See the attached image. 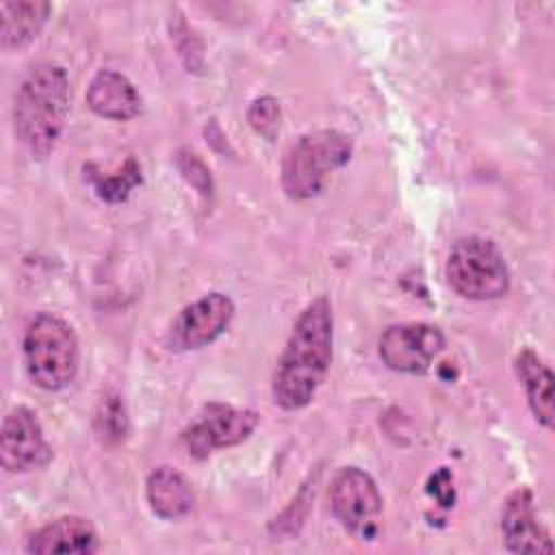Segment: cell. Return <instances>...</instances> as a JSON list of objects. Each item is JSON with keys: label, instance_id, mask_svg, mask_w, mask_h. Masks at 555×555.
<instances>
[{"label": "cell", "instance_id": "3957f363", "mask_svg": "<svg viewBox=\"0 0 555 555\" xmlns=\"http://www.w3.org/2000/svg\"><path fill=\"white\" fill-rule=\"evenodd\" d=\"M351 139L338 130H314L299 137L282 160V189L291 199H310L330 176L349 163Z\"/></svg>", "mask_w": 555, "mask_h": 555}, {"label": "cell", "instance_id": "7c38bea8", "mask_svg": "<svg viewBox=\"0 0 555 555\" xmlns=\"http://www.w3.org/2000/svg\"><path fill=\"white\" fill-rule=\"evenodd\" d=\"M30 553L50 555V553H78L89 555L100 548V538L95 527L80 516H61L28 538Z\"/></svg>", "mask_w": 555, "mask_h": 555}, {"label": "cell", "instance_id": "2e32d148", "mask_svg": "<svg viewBox=\"0 0 555 555\" xmlns=\"http://www.w3.org/2000/svg\"><path fill=\"white\" fill-rule=\"evenodd\" d=\"M516 375L527 392L529 408L544 427H553L555 408H553V373L531 349H522L514 360Z\"/></svg>", "mask_w": 555, "mask_h": 555}, {"label": "cell", "instance_id": "30bf717a", "mask_svg": "<svg viewBox=\"0 0 555 555\" xmlns=\"http://www.w3.org/2000/svg\"><path fill=\"white\" fill-rule=\"evenodd\" d=\"M258 425V414L254 410H236L230 405H210L184 434L189 455L206 457L215 449L232 447L245 440Z\"/></svg>", "mask_w": 555, "mask_h": 555}, {"label": "cell", "instance_id": "8fae6325", "mask_svg": "<svg viewBox=\"0 0 555 555\" xmlns=\"http://www.w3.org/2000/svg\"><path fill=\"white\" fill-rule=\"evenodd\" d=\"M503 542L512 553H551L553 542L540 522L527 488L514 490L501 512Z\"/></svg>", "mask_w": 555, "mask_h": 555}, {"label": "cell", "instance_id": "5bb4252c", "mask_svg": "<svg viewBox=\"0 0 555 555\" xmlns=\"http://www.w3.org/2000/svg\"><path fill=\"white\" fill-rule=\"evenodd\" d=\"M52 7L39 0L0 2V43L2 50H20L28 46L46 26Z\"/></svg>", "mask_w": 555, "mask_h": 555}, {"label": "cell", "instance_id": "52a82bcc", "mask_svg": "<svg viewBox=\"0 0 555 555\" xmlns=\"http://www.w3.org/2000/svg\"><path fill=\"white\" fill-rule=\"evenodd\" d=\"M232 317V299L223 293H208L178 312L165 334V343L171 351L202 349L228 330Z\"/></svg>", "mask_w": 555, "mask_h": 555}, {"label": "cell", "instance_id": "5b68a950", "mask_svg": "<svg viewBox=\"0 0 555 555\" xmlns=\"http://www.w3.org/2000/svg\"><path fill=\"white\" fill-rule=\"evenodd\" d=\"M444 273L451 288L473 301L499 299L509 291V271L503 254L492 241L481 236L455 241Z\"/></svg>", "mask_w": 555, "mask_h": 555}, {"label": "cell", "instance_id": "277c9868", "mask_svg": "<svg viewBox=\"0 0 555 555\" xmlns=\"http://www.w3.org/2000/svg\"><path fill=\"white\" fill-rule=\"evenodd\" d=\"M78 340L67 321L56 314H37L24 334L26 373L43 390H61L78 373Z\"/></svg>", "mask_w": 555, "mask_h": 555}, {"label": "cell", "instance_id": "7a4b0ae2", "mask_svg": "<svg viewBox=\"0 0 555 555\" xmlns=\"http://www.w3.org/2000/svg\"><path fill=\"white\" fill-rule=\"evenodd\" d=\"M69 111V78L63 67L39 63L15 93L13 124L20 143L37 158H46L59 143Z\"/></svg>", "mask_w": 555, "mask_h": 555}, {"label": "cell", "instance_id": "6da1fadb", "mask_svg": "<svg viewBox=\"0 0 555 555\" xmlns=\"http://www.w3.org/2000/svg\"><path fill=\"white\" fill-rule=\"evenodd\" d=\"M332 306L317 297L295 321L273 373L271 392L282 410H299L314 399L332 362Z\"/></svg>", "mask_w": 555, "mask_h": 555}, {"label": "cell", "instance_id": "d6986e66", "mask_svg": "<svg viewBox=\"0 0 555 555\" xmlns=\"http://www.w3.org/2000/svg\"><path fill=\"white\" fill-rule=\"evenodd\" d=\"M100 410H102V412L98 414V423H100V429H98V431H100L106 440H108L111 436H115V438L124 436V431H126V416H124V408H121V403L117 401V397L104 399Z\"/></svg>", "mask_w": 555, "mask_h": 555}, {"label": "cell", "instance_id": "ba28073f", "mask_svg": "<svg viewBox=\"0 0 555 555\" xmlns=\"http://www.w3.org/2000/svg\"><path fill=\"white\" fill-rule=\"evenodd\" d=\"M444 349L442 332L431 323H395L379 338L382 362L397 373L418 375Z\"/></svg>", "mask_w": 555, "mask_h": 555}, {"label": "cell", "instance_id": "9c48e42d", "mask_svg": "<svg viewBox=\"0 0 555 555\" xmlns=\"http://www.w3.org/2000/svg\"><path fill=\"white\" fill-rule=\"evenodd\" d=\"M52 451L43 438V429L33 410L13 408L2 421L0 462L11 473H26L50 462Z\"/></svg>", "mask_w": 555, "mask_h": 555}, {"label": "cell", "instance_id": "8992f818", "mask_svg": "<svg viewBox=\"0 0 555 555\" xmlns=\"http://www.w3.org/2000/svg\"><path fill=\"white\" fill-rule=\"evenodd\" d=\"M330 507L349 533L362 540H373L377 533L382 494L366 470L358 466L340 468L330 486Z\"/></svg>", "mask_w": 555, "mask_h": 555}, {"label": "cell", "instance_id": "9a60e30c", "mask_svg": "<svg viewBox=\"0 0 555 555\" xmlns=\"http://www.w3.org/2000/svg\"><path fill=\"white\" fill-rule=\"evenodd\" d=\"M145 494L152 512L165 520L182 518L193 507V490L189 481L171 466H160L150 473Z\"/></svg>", "mask_w": 555, "mask_h": 555}, {"label": "cell", "instance_id": "4fadbf2b", "mask_svg": "<svg viewBox=\"0 0 555 555\" xmlns=\"http://www.w3.org/2000/svg\"><path fill=\"white\" fill-rule=\"evenodd\" d=\"M89 108L106 119H132L141 111V95L134 85L115 69H100L87 87Z\"/></svg>", "mask_w": 555, "mask_h": 555}, {"label": "cell", "instance_id": "ac0fdd59", "mask_svg": "<svg viewBox=\"0 0 555 555\" xmlns=\"http://www.w3.org/2000/svg\"><path fill=\"white\" fill-rule=\"evenodd\" d=\"M247 119L260 137H264L267 141H273L280 132V119H282L278 100L271 95H262L254 100L247 111Z\"/></svg>", "mask_w": 555, "mask_h": 555}, {"label": "cell", "instance_id": "e0dca14e", "mask_svg": "<svg viewBox=\"0 0 555 555\" xmlns=\"http://www.w3.org/2000/svg\"><path fill=\"white\" fill-rule=\"evenodd\" d=\"M91 182L102 199L121 202L128 197L130 189L141 182V169L132 158H128L115 173H91Z\"/></svg>", "mask_w": 555, "mask_h": 555}]
</instances>
